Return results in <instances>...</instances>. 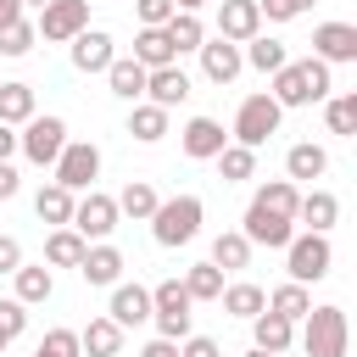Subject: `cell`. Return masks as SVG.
<instances>
[{
	"label": "cell",
	"instance_id": "obj_7",
	"mask_svg": "<svg viewBox=\"0 0 357 357\" xmlns=\"http://www.w3.org/2000/svg\"><path fill=\"white\" fill-rule=\"evenodd\" d=\"M190 296H184V284L178 279H162L156 290H151V318H156V335L162 340H184L190 335Z\"/></svg>",
	"mask_w": 357,
	"mask_h": 357
},
{
	"label": "cell",
	"instance_id": "obj_50",
	"mask_svg": "<svg viewBox=\"0 0 357 357\" xmlns=\"http://www.w3.org/2000/svg\"><path fill=\"white\" fill-rule=\"evenodd\" d=\"M11 22H22V0H0V28H11Z\"/></svg>",
	"mask_w": 357,
	"mask_h": 357
},
{
	"label": "cell",
	"instance_id": "obj_8",
	"mask_svg": "<svg viewBox=\"0 0 357 357\" xmlns=\"http://www.w3.org/2000/svg\"><path fill=\"white\" fill-rule=\"evenodd\" d=\"M84 28H89V0H50L39 6V22H33V33L50 45H73Z\"/></svg>",
	"mask_w": 357,
	"mask_h": 357
},
{
	"label": "cell",
	"instance_id": "obj_18",
	"mask_svg": "<svg viewBox=\"0 0 357 357\" xmlns=\"http://www.w3.org/2000/svg\"><path fill=\"white\" fill-rule=\"evenodd\" d=\"M223 145H229V134H223V123H218V117H190V123H184V156L212 162Z\"/></svg>",
	"mask_w": 357,
	"mask_h": 357
},
{
	"label": "cell",
	"instance_id": "obj_35",
	"mask_svg": "<svg viewBox=\"0 0 357 357\" xmlns=\"http://www.w3.org/2000/svg\"><path fill=\"white\" fill-rule=\"evenodd\" d=\"M78 257H84V234L56 229V234L45 240V262H50V268H78Z\"/></svg>",
	"mask_w": 357,
	"mask_h": 357
},
{
	"label": "cell",
	"instance_id": "obj_2",
	"mask_svg": "<svg viewBox=\"0 0 357 357\" xmlns=\"http://www.w3.org/2000/svg\"><path fill=\"white\" fill-rule=\"evenodd\" d=\"M201 218H206L201 195H173L151 212V234H156V245H190L201 234Z\"/></svg>",
	"mask_w": 357,
	"mask_h": 357
},
{
	"label": "cell",
	"instance_id": "obj_12",
	"mask_svg": "<svg viewBox=\"0 0 357 357\" xmlns=\"http://www.w3.org/2000/svg\"><path fill=\"white\" fill-rule=\"evenodd\" d=\"M257 33H262V11H257V0H218V39L245 45V39H257Z\"/></svg>",
	"mask_w": 357,
	"mask_h": 357
},
{
	"label": "cell",
	"instance_id": "obj_45",
	"mask_svg": "<svg viewBox=\"0 0 357 357\" xmlns=\"http://www.w3.org/2000/svg\"><path fill=\"white\" fill-rule=\"evenodd\" d=\"M134 11H139V28H167L173 0H134Z\"/></svg>",
	"mask_w": 357,
	"mask_h": 357
},
{
	"label": "cell",
	"instance_id": "obj_54",
	"mask_svg": "<svg viewBox=\"0 0 357 357\" xmlns=\"http://www.w3.org/2000/svg\"><path fill=\"white\" fill-rule=\"evenodd\" d=\"M22 6H50V0H22Z\"/></svg>",
	"mask_w": 357,
	"mask_h": 357
},
{
	"label": "cell",
	"instance_id": "obj_49",
	"mask_svg": "<svg viewBox=\"0 0 357 357\" xmlns=\"http://www.w3.org/2000/svg\"><path fill=\"white\" fill-rule=\"evenodd\" d=\"M139 357H178V340H162V335H156V340H151Z\"/></svg>",
	"mask_w": 357,
	"mask_h": 357
},
{
	"label": "cell",
	"instance_id": "obj_40",
	"mask_svg": "<svg viewBox=\"0 0 357 357\" xmlns=\"http://www.w3.org/2000/svg\"><path fill=\"white\" fill-rule=\"evenodd\" d=\"M324 117H329V134H357V95H329Z\"/></svg>",
	"mask_w": 357,
	"mask_h": 357
},
{
	"label": "cell",
	"instance_id": "obj_22",
	"mask_svg": "<svg viewBox=\"0 0 357 357\" xmlns=\"http://www.w3.org/2000/svg\"><path fill=\"white\" fill-rule=\"evenodd\" d=\"M78 351H84V357H117V351H123V329H117L112 318H89V324L78 329Z\"/></svg>",
	"mask_w": 357,
	"mask_h": 357
},
{
	"label": "cell",
	"instance_id": "obj_39",
	"mask_svg": "<svg viewBox=\"0 0 357 357\" xmlns=\"http://www.w3.org/2000/svg\"><path fill=\"white\" fill-rule=\"evenodd\" d=\"M251 201H257V206H268V212H279V218H296V201H301V195H296V184H290V178H273V184H262Z\"/></svg>",
	"mask_w": 357,
	"mask_h": 357
},
{
	"label": "cell",
	"instance_id": "obj_9",
	"mask_svg": "<svg viewBox=\"0 0 357 357\" xmlns=\"http://www.w3.org/2000/svg\"><path fill=\"white\" fill-rule=\"evenodd\" d=\"M95 173H100V151L89 145V139H67L61 145V156H56V178L50 184H61V190H89L95 184Z\"/></svg>",
	"mask_w": 357,
	"mask_h": 357
},
{
	"label": "cell",
	"instance_id": "obj_4",
	"mask_svg": "<svg viewBox=\"0 0 357 357\" xmlns=\"http://www.w3.org/2000/svg\"><path fill=\"white\" fill-rule=\"evenodd\" d=\"M279 100L262 89V95H245L240 100V112H234V145H245V151H257V145H268V134H279Z\"/></svg>",
	"mask_w": 357,
	"mask_h": 357
},
{
	"label": "cell",
	"instance_id": "obj_51",
	"mask_svg": "<svg viewBox=\"0 0 357 357\" xmlns=\"http://www.w3.org/2000/svg\"><path fill=\"white\" fill-rule=\"evenodd\" d=\"M11 151H17V134H11V128H6V123H0V162H6V156H11Z\"/></svg>",
	"mask_w": 357,
	"mask_h": 357
},
{
	"label": "cell",
	"instance_id": "obj_3",
	"mask_svg": "<svg viewBox=\"0 0 357 357\" xmlns=\"http://www.w3.org/2000/svg\"><path fill=\"white\" fill-rule=\"evenodd\" d=\"M346 346H351V329L340 307H312L301 318V357H346Z\"/></svg>",
	"mask_w": 357,
	"mask_h": 357
},
{
	"label": "cell",
	"instance_id": "obj_17",
	"mask_svg": "<svg viewBox=\"0 0 357 357\" xmlns=\"http://www.w3.org/2000/svg\"><path fill=\"white\" fill-rule=\"evenodd\" d=\"M240 45H229V39H201V73L212 78V84H234L240 78Z\"/></svg>",
	"mask_w": 357,
	"mask_h": 357
},
{
	"label": "cell",
	"instance_id": "obj_14",
	"mask_svg": "<svg viewBox=\"0 0 357 357\" xmlns=\"http://www.w3.org/2000/svg\"><path fill=\"white\" fill-rule=\"evenodd\" d=\"M145 95H151V106H162V112L184 106V100H190V78H184V67L173 61V67H156V73H145Z\"/></svg>",
	"mask_w": 357,
	"mask_h": 357
},
{
	"label": "cell",
	"instance_id": "obj_34",
	"mask_svg": "<svg viewBox=\"0 0 357 357\" xmlns=\"http://www.w3.org/2000/svg\"><path fill=\"white\" fill-rule=\"evenodd\" d=\"M240 61H251L257 73H279V67H284L290 56H284V45H279V39H262V33H257V39H245Z\"/></svg>",
	"mask_w": 357,
	"mask_h": 357
},
{
	"label": "cell",
	"instance_id": "obj_44",
	"mask_svg": "<svg viewBox=\"0 0 357 357\" xmlns=\"http://www.w3.org/2000/svg\"><path fill=\"white\" fill-rule=\"evenodd\" d=\"M318 0H257V11L268 17V22H290V17H301V11H312Z\"/></svg>",
	"mask_w": 357,
	"mask_h": 357
},
{
	"label": "cell",
	"instance_id": "obj_13",
	"mask_svg": "<svg viewBox=\"0 0 357 357\" xmlns=\"http://www.w3.org/2000/svg\"><path fill=\"white\" fill-rule=\"evenodd\" d=\"M312 56L329 67V61H357V28L351 22H318L312 28Z\"/></svg>",
	"mask_w": 357,
	"mask_h": 357
},
{
	"label": "cell",
	"instance_id": "obj_23",
	"mask_svg": "<svg viewBox=\"0 0 357 357\" xmlns=\"http://www.w3.org/2000/svg\"><path fill=\"white\" fill-rule=\"evenodd\" d=\"M134 61H139L145 73H156V67H173L178 56H173V45H167L162 28H139V33H134Z\"/></svg>",
	"mask_w": 357,
	"mask_h": 357
},
{
	"label": "cell",
	"instance_id": "obj_10",
	"mask_svg": "<svg viewBox=\"0 0 357 357\" xmlns=\"http://www.w3.org/2000/svg\"><path fill=\"white\" fill-rule=\"evenodd\" d=\"M117 218H123V212H117V201H112V195H100V190H89V195L73 206V223H67V229H73V234H84V245H89V240H106V234L117 229Z\"/></svg>",
	"mask_w": 357,
	"mask_h": 357
},
{
	"label": "cell",
	"instance_id": "obj_25",
	"mask_svg": "<svg viewBox=\"0 0 357 357\" xmlns=\"http://www.w3.org/2000/svg\"><path fill=\"white\" fill-rule=\"evenodd\" d=\"M73 206H78V195H73V190H61V184H45V190L33 195L39 223H56V229H67V223H73Z\"/></svg>",
	"mask_w": 357,
	"mask_h": 357
},
{
	"label": "cell",
	"instance_id": "obj_32",
	"mask_svg": "<svg viewBox=\"0 0 357 357\" xmlns=\"http://www.w3.org/2000/svg\"><path fill=\"white\" fill-rule=\"evenodd\" d=\"M178 284H184V296H190V301H218V296H223V268L195 262V268H190Z\"/></svg>",
	"mask_w": 357,
	"mask_h": 357
},
{
	"label": "cell",
	"instance_id": "obj_46",
	"mask_svg": "<svg viewBox=\"0 0 357 357\" xmlns=\"http://www.w3.org/2000/svg\"><path fill=\"white\" fill-rule=\"evenodd\" d=\"M178 357H223V351H218V340H206V335H184Z\"/></svg>",
	"mask_w": 357,
	"mask_h": 357
},
{
	"label": "cell",
	"instance_id": "obj_33",
	"mask_svg": "<svg viewBox=\"0 0 357 357\" xmlns=\"http://www.w3.org/2000/svg\"><path fill=\"white\" fill-rule=\"evenodd\" d=\"M128 134H134L139 145H156V139L167 134V112H162V106H151V100H145V106H134V112H128Z\"/></svg>",
	"mask_w": 357,
	"mask_h": 357
},
{
	"label": "cell",
	"instance_id": "obj_24",
	"mask_svg": "<svg viewBox=\"0 0 357 357\" xmlns=\"http://www.w3.org/2000/svg\"><path fill=\"white\" fill-rule=\"evenodd\" d=\"M284 173H290V178H324V173H329V151L312 145V139H301V145L284 151Z\"/></svg>",
	"mask_w": 357,
	"mask_h": 357
},
{
	"label": "cell",
	"instance_id": "obj_16",
	"mask_svg": "<svg viewBox=\"0 0 357 357\" xmlns=\"http://www.w3.org/2000/svg\"><path fill=\"white\" fill-rule=\"evenodd\" d=\"M106 318H112L117 329L145 324V318H151V290H145V284H112V307H106Z\"/></svg>",
	"mask_w": 357,
	"mask_h": 357
},
{
	"label": "cell",
	"instance_id": "obj_5",
	"mask_svg": "<svg viewBox=\"0 0 357 357\" xmlns=\"http://www.w3.org/2000/svg\"><path fill=\"white\" fill-rule=\"evenodd\" d=\"M335 251H329V234H290L284 245V268H290V284H318L329 273Z\"/></svg>",
	"mask_w": 357,
	"mask_h": 357
},
{
	"label": "cell",
	"instance_id": "obj_53",
	"mask_svg": "<svg viewBox=\"0 0 357 357\" xmlns=\"http://www.w3.org/2000/svg\"><path fill=\"white\" fill-rule=\"evenodd\" d=\"M245 357H268V351H257V346H251V351H245Z\"/></svg>",
	"mask_w": 357,
	"mask_h": 357
},
{
	"label": "cell",
	"instance_id": "obj_41",
	"mask_svg": "<svg viewBox=\"0 0 357 357\" xmlns=\"http://www.w3.org/2000/svg\"><path fill=\"white\" fill-rule=\"evenodd\" d=\"M33 39H39V33H33V22L22 17V22L0 28V56H28V50H33Z\"/></svg>",
	"mask_w": 357,
	"mask_h": 357
},
{
	"label": "cell",
	"instance_id": "obj_36",
	"mask_svg": "<svg viewBox=\"0 0 357 357\" xmlns=\"http://www.w3.org/2000/svg\"><path fill=\"white\" fill-rule=\"evenodd\" d=\"M268 312H279V318H307L312 312V296H307V284H279L273 296H268Z\"/></svg>",
	"mask_w": 357,
	"mask_h": 357
},
{
	"label": "cell",
	"instance_id": "obj_21",
	"mask_svg": "<svg viewBox=\"0 0 357 357\" xmlns=\"http://www.w3.org/2000/svg\"><path fill=\"white\" fill-rule=\"evenodd\" d=\"M296 218L307 223V234H329V229H335V218H340V201H335L329 190H312V195H301V201H296Z\"/></svg>",
	"mask_w": 357,
	"mask_h": 357
},
{
	"label": "cell",
	"instance_id": "obj_31",
	"mask_svg": "<svg viewBox=\"0 0 357 357\" xmlns=\"http://www.w3.org/2000/svg\"><path fill=\"white\" fill-rule=\"evenodd\" d=\"M245 262H251V240H245L240 229H229V234H218V240H212V268L234 273V268H245Z\"/></svg>",
	"mask_w": 357,
	"mask_h": 357
},
{
	"label": "cell",
	"instance_id": "obj_6",
	"mask_svg": "<svg viewBox=\"0 0 357 357\" xmlns=\"http://www.w3.org/2000/svg\"><path fill=\"white\" fill-rule=\"evenodd\" d=\"M61 145H67V123L61 117H28L22 123V134H17V151L33 162V167H56V156H61Z\"/></svg>",
	"mask_w": 357,
	"mask_h": 357
},
{
	"label": "cell",
	"instance_id": "obj_30",
	"mask_svg": "<svg viewBox=\"0 0 357 357\" xmlns=\"http://www.w3.org/2000/svg\"><path fill=\"white\" fill-rule=\"evenodd\" d=\"M11 279H17V296H11V301H22V307L50 301V290H56V279H50V268H45V262H39V268H17Z\"/></svg>",
	"mask_w": 357,
	"mask_h": 357
},
{
	"label": "cell",
	"instance_id": "obj_47",
	"mask_svg": "<svg viewBox=\"0 0 357 357\" xmlns=\"http://www.w3.org/2000/svg\"><path fill=\"white\" fill-rule=\"evenodd\" d=\"M17 268H22V245L11 234H0V273H17Z\"/></svg>",
	"mask_w": 357,
	"mask_h": 357
},
{
	"label": "cell",
	"instance_id": "obj_52",
	"mask_svg": "<svg viewBox=\"0 0 357 357\" xmlns=\"http://www.w3.org/2000/svg\"><path fill=\"white\" fill-rule=\"evenodd\" d=\"M195 6H201V0H173V11H195Z\"/></svg>",
	"mask_w": 357,
	"mask_h": 357
},
{
	"label": "cell",
	"instance_id": "obj_29",
	"mask_svg": "<svg viewBox=\"0 0 357 357\" xmlns=\"http://www.w3.org/2000/svg\"><path fill=\"white\" fill-rule=\"evenodd\" d=\"M112 201H117V212H128V218H139V223H151V212L162 206V195H156L145 178H128L123 195H112Z\"/></svg>",
	"mask_w": 357,
	"mask_h": 357
},
{
	"label": "cell",
	"instance_id": "obj_15",
	"mask_svg": "<svg viewBox=\"0 0 357 357\" xmlns=\"http://www.w3.org/2000/svg\"><path fill=\"white\" fill-rule=\"evenodd\" d=\"M78 273H84L89 284H123V251L106 245V240H95V245H84Z\"/></svg>",
	"mask_w": 357,
	"mask_h": 357
},
{
	"label": "cell",
	"instance_id": "obj_37",
	"mask_svg": "<svg viewBox=\"0 0 357 357\" xmlns=\"http://www.w3.org/2000/svg\"><path fill=\"white\" fill-rule=\"evenodd\" d=\"M33 117V89L28 84H0V123H28Z\"/></svg>",
	"mask_w": 357,
	"mask_h": 357
},
{
	"label": "cell",
	"instance_id": "obj_48",
	"mask_svg": "<svg viewBox=\"0 0 357 357\" xmlns=\"http://www.w3.org/2000/svg\"><path fill=\"white\" fill-rule=\"evenodd\" d=\"M11 195H17V167L0 162V201H11Z\"/></svg>",
	"mask_w": 357,
	"mask_h": 357
},
{
	"label": "cell",
	"instance_id": "obj_20",
	"mask_svg": "<svg viewBox=\"0 0 357 357\" xmlns=\"http://www.w3.org/2000/svg\"><path fill=\"white\" fill-rule=\"evenodd\" d=\"M73 67H78V73H106V67H112V33L84 28V33L73 39Z\"/></svg>",
	"mask_w": 357,
	"mask_h": 357
},
{
	"label": "cell",
	"instance_id": "obj_1",
	"mask_svg": "<svg viewBox=\"0 0 357 357\" xmlns=\"http://www.w3.org/2000/svg\"><path fill=\"white\" fill-rule=\"evenodd\" d=\"M268 95L279 100V112H284V106L329 100V67H324L318 56H307V61H284V67L273 73V89H268Z\"/></svg>",
	"mask_w": 357,
	"mask_h": 357
},
{
	"label": "cell",
	"instance_id": "obj_26",
	"mask_svg": "<svg viewBox=\"0 0 357 357\" xmlns=\"http://www.w3.org/2000/svg\"><path fill=\"white\" fill-rule=\"evenodd\" d=\"M223 312H234V318H257V312H268V290L262 284H251V279H240V284H223Z\"/></svg>",
	"mask_w": 357,
	"mask_h": 357
},
{
	"label": "cell",
	"instance_id": "obj_42",
	"mask_svg": "<svg viewBox=\"0 0 357 357\" xmlns=\"http://www.w3.org/2000/svg\"><path fill=\"white\" fill-rule=\"evenodd\" d=\"M33 357H84V351H78V329H50Z\"/></svg>",
	"mask_w": 357,
	"mask_h": 357
},
{
	"label": "cell",
	"instance_id": "obj_43",
	"mask_svg": "<svg viewBox=\"0 0 357 357\" xmlns=\"http://www.w3.org/2000/svg\"><path fill=\"white\" fill-rule=\"evenodd\" d=\"M22 329H28V307H22V301H0V340L11 346Z\"/></svg>",
	"mask_w": 357,
	"mask_h": 357
},
{
	"label": "cell",
	"instance_id": "obj_11",
	"mask_svg": "<svg viewBox=\"0 0 357 357\" xmlns=\"http://www.w3.org/2000/svg\"><path fill=\"white\" fill-rule=\"evenodd\" d=\"M290 223H296V218H279V212H268V206H257V201H251V206H245V229H240V234H245L251 245L284 251V245H290V234H296Z\"/></svg>",
	"mask_w": 357,
	"mask_h": 357
},
{
	"label": "cell",
	"instance_id": "obj_27",
	"mask_svg": "<svg viewBox=\"0 0 357 357\" xmlns=\"http://www.w3.org/2000/svg\"><path fill=\"white\" fill-rule=\"evenodd\" d=\"M106 84H112V95H123V100H139V95H145V67H139L134 56H112V67H106Z\"/></svg>",
	"mask_w": 357,
	"mask_h": 357
},
{
	"label": "cell",
	"instance_id": "obj_28",
	"mask_svg": "<svg viewBox=\"0 0 357 357\" xmlns=\"http://www.w3.org/2000/svg\"><path fill=\"white\" fill-rule=\"evenodd\" d=\"M162 33H167L173 56H184V50H201V39H206V28H201V17H195V11H173Z\"/></svg>",
	"mask_w": 357,
	"mask_h": 357
},
{
	"label": "cell",
	"instance_id": "obj_38",
	"mask_svg": "<svg viewBox=\"0 0 357 357\" xmlns=\"http://www.w3.org/2000/svg\"><path fill=\"white\" fill-rule=\"evenodd\" d=\"M212 162H218V173H223L229 184H240V178H251V173H257V151H245V145H223Z\"/></svg>",
	"mask_w": 357,
	"mask_h": 357
},
{
	"label": "cell",
	"instance_id": "obj_19",
	"mask_svg": "<svg viewBox=\"0 0 357 357\" xmlns=\"http://www.w3.org/2000/svg\"><path fill=\"white\" fill-rule=\"evenodd\" d=\"M251 335H257V351H268V357H284L296 346V324L279 318V312H257L251 318Z\"/></svg>",
	"mask_w": 357,
	"mask_h": 357
}]
</instances>
